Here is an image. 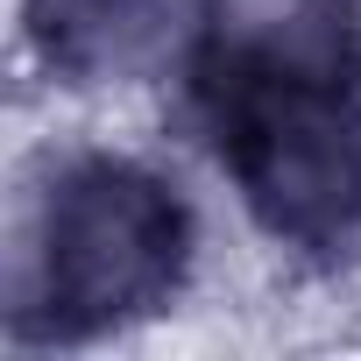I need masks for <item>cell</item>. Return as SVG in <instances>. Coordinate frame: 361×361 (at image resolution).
<instances>
[{"label": "cell", "mask_w": 361, "mask_h": 361, "mask_svg": "<svg viewBox=\"0 0 361 361\" xmlns=\"http://www.w3.org/2000/svg\"><path fill=\"white\" fill-rule=\"evenodd\" d=\"M206 121L276 248L333 255L361 241V36L347 15L305 8L227 57L206 85Z\"/></svg>", "instance_id": "cell-1"}, {"label": "cell", "mask_w": 361, "mask_h": 361, "mask_svg": "<svg viewBox=\"0 0 361 361\" xmlns=\"http://www.w3.org/2000/svg\"><path fill=\"white\" fill-rule=\"evenodd\" d=\"M192 213L163 170L121 149L57 163L15 276V326L92 340L163 312L192 276Z\"/></svg>", "instance_id": "cell-2"}, {"label": "cell", "mask_w": 361, "mask_h": 361, "mask_svg": "<svg viewBox=\"0 0 361 361\" xmlns=\"http://www.w3.org/2000/svg\"><path fill=\"white\" fill-rule=\"evenodd\" d=\"M220 0H29V50L57 85H142L213 36Z\"/></svg>", "instance_id": "cell-3"}]
</instances>
